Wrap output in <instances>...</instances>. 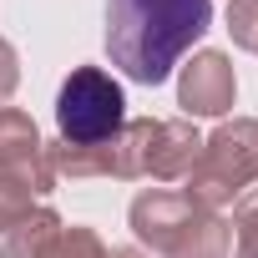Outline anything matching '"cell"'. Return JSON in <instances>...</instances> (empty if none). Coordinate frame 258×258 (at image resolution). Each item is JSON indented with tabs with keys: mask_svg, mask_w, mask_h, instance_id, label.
Here are the masks:
<instances>
[{
	"mask_svg": "<svg viewBox=\"0 0 258 258\" xmlns=\"http://www.w3.org/2000/svg\"><path fill=\"white\" fill-rule=\"evenodd\" d=\"M213 26V0H106V56L126 81L157 86Z\"/></svg>",
	"mask_w": 258,
	"mask_h": 258,
	"instance_id": "obj_1",
	"label": "cell"
},
{
	"mask_svg": "<svg viewBox=\"0 0 258 258\" xmlns=\"http://www.w3.org/2000/svg\"><path fill=\"white\" fill-rule=\"evenodd\" d=\"M121 116H126V101H121V86L96 71V66H81L61 81V96H56V126L66 142H106L121 132Z\"/></svg>",
	"mask_w": 258,
	"mask_h": 258,
	"instance_id": "obj_2",
	"label": "cell"
}]
</instances>
